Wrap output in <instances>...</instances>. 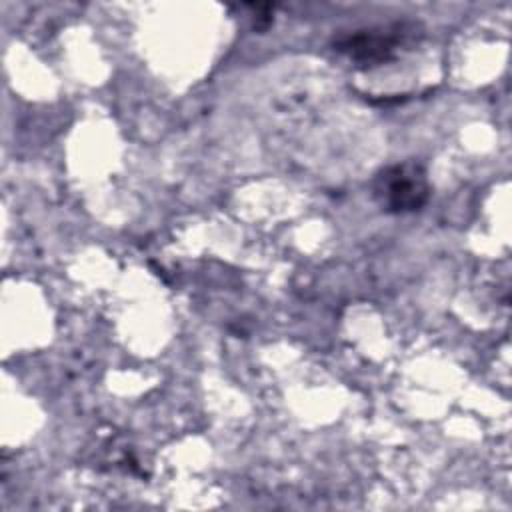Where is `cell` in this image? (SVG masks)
<instances>
[{"instance_id": "6da1fadb", "label": "cell", "mask_w": 512, "mask_h": 512, "mask_svg": "<svg viewBox=\"0 0 512 512\" xmlns=\"http://www.w3.org/2000/svg\"><path fill=\"white\" fill-rule=\"evenodd\" d=\"M372 192L382 210L392 214H404L420 210L428 196V176L422 164L406 160L380 170L374 178Z\"/></svg>"}, {"instance_id": "7a4b0ae2", "label": "cell", "mask_w": 512, "mask_h": 512, "mask_svg": "<svg viewBox=\"0 0 512 512\" xmlns=\"http://www.w3.org/2000/svg\"><path fill=\"white\" fill-rule=\"evenodd\" d=\"M416 32V24H392L378 30H358L336 42V48L350 56L360 66H376L390 60L398 46L410 40Z\"/></svg>"}]
</instances>
